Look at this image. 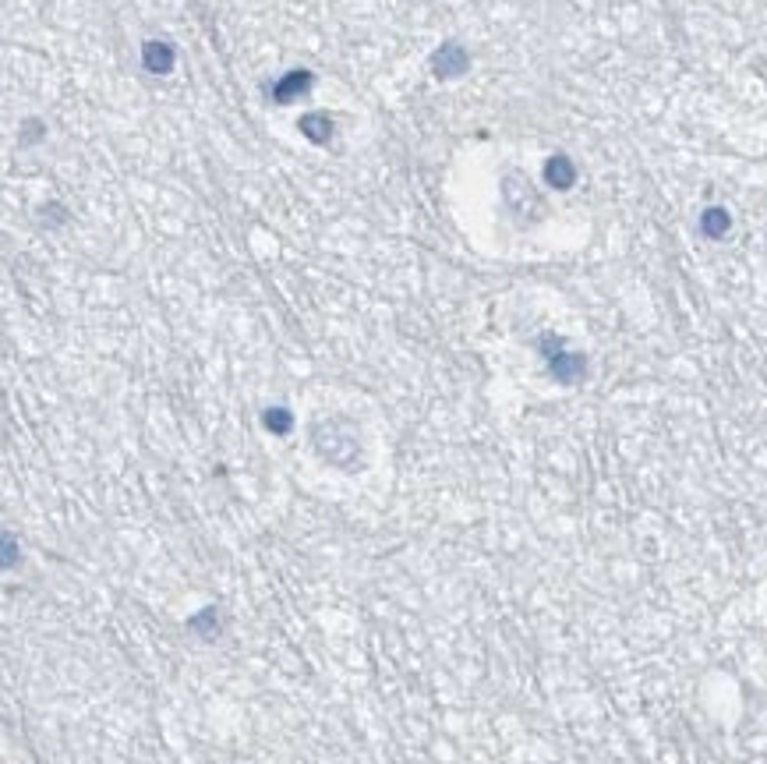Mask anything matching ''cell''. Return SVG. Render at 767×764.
I'll return each mask as SVG.
<instances>
[{
	"instance_id": "6da1fadb",
	"label": "cell",
	"mask_w": 767,
	"mask_h": 764,
	"mask_svg": "<svg viewBox=\"0 0 767 764\" xmlns=\"http://www.w3.org/2000/svg\"><path fill=\"white\" fill-rule=\"evenodd\" d=\"M541 351L548 354V368H552V375L559 382H580L587 372V361L580 358V354H570L566 347H562V340H552L548 337L545 344H541Z\"/></svg>"
},
{
	"instance_id": "7a4b0ae2",
	"label": "cell",
	"mask_w": 767,
	"mask_h": 764,
	"mask_svg": "<svg viewBox=\"0 0 767 764\" xmlns=\"http://www.w3.org/2000/svg\"><path fill=\"white\" fill-rule=\"evenodd\" d=\"M435 75H442V78H456V75H464L467 71V54L460 50L456 43H446V46H439V54H435Z\"/></svg>"
},
{
	"instance_id": "3957f363",
	"label": "cell",
	"mask_w": 767,
	"mask_h": 764,
	"mask_svg": "<svg viewBox=\"0 0 767 764\" xmlns=\"http://www.w3.org/2000/svg\"><path fill=\"white\" fill-rule=\"evenodd\" d=\"M308 85H312V75H308V71H290V75L283 78V82H276L273 100H276V103H290V100L297 96V92H304Z\"/></svg>"
},
{
	"instance_id": "277c9868",
	"label": "cell",
	"mask_w": 767,
	"mask_h": 764,
	"mask_svg": "<svg viewBox=\"0 0 767 764\" xmlns=\"http://www.w3.org/2000/svg\"><path fill=\"white\" fill-rule=\"evenodd\" d=\"M145 64H149V71H156V75H167V71L174 68V50H170V43L145 46Z\"/></svg>"
},
{
	"instance_id": "5b68a950",
	"label": "cell",
	"mask_w": 767,
	"mask_h": 764,
	"mask_svg": "<svg viewBox=\"0 0 767 764\" xmlns=\"http://www.w3.org/2000/svg\"><path fill=\"white\" fill-rule=\"evenodd\" d=\"M700 230H704L707 237H725L729 234V213H725V209H707V213L700 216Z\"/></svg>"
},
{
	"instance_id": "8992f818",
	"label": "cell",
	"mask_w": 767,
	"mask_h": 764,
	"mask_svg": "<svg viewBox=\"0 0 767 764\" xmlns=\"http://www.w3.org/2000/svg\"><path fill=\"white\" fill-rule=\"evenodd\" d=\"M573 177L577 174H573V163L566 160V156H555V160L548 163V181H552L555 188H570Z\"/></svg>"
},
{
	"instance_id": "52a82bcc",
	"label": "cell",
	"mask_w": 767,
	"mask_h": 764,
	"mask_svg": "<svg viewBox=\"0 0 767 764\" xmlns=\"http://www.w3.org/2000/svg\"><path fill=\"white\" fill-rule=\"evenodd\" d=\"M266 425H269V432H280L283 436V432H290L294 421H290V414L283 411V407H273V411H266Z\"/></svg>"
},
{
	"instance_id": "ba28073f",
	"label": "cell",
	"mask_w": 767,
	"mask_h": 764,
	"mask_svg": "<svg viewBox=\"0 0 767 764\" xmlns=\"http://www.w3.org/2000/svg\"><path fill=\"white\" fill-rule=\"evenodd\" d=\"M15 563V538H8V566Z\"/></svg>"
}]
</instances>
